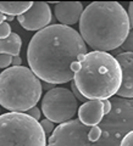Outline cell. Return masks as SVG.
Masks as SVG:
<instances>
[{
	"label": "cell",
	"instance_id": "1",
	"mask_svg": "<svg viewBox=\"0 0 133 146\" xmlns=\"http://www.w3.org/2000/svg\"><path fill=\"white\" fill-rule=\"evenodd\" d=\"M87 44L76 29L51 25L32 36L27 61L32 72L45 83L62 84L75 79Z\"/></svg>",
	"mask_w": 133,
	"mask_h": 146
},
{
	"label": "cell",
	"instance_id": "2",
	"mask_svg": "<svg viewBox=\"0 0 133 146\" xmlns=\"http://www.w3.org/2000/svg\"><path fill=\"white\" fill-rule=\"evenodd\" d=\"M112 110L94 127L71 119L59 124L47 146H121L122 139L133 130V99H111Z\"/></svg>",
	"mask_w": 133,
	"mask_h": 146
},
{
	"label": "cell",
	"instance_id": "3",
	"mask_svg": "<svg viewBox=\"0 0 133 146\" xmlns=\"http://www.w3.org/2000/svg\"><path fill=\"white\" fill-rule=\"evenodd\" d=\"M127 11L117 1H93L80 20V34L93 51L108 52L122 46L131 32Z\"/></svg>",
	"mask_w": 133,
	"mask_h": 146
},
{
	"label": "cell",
	"instance_id": "4",
	"mask_svg": "<svg viewBox=\"0 0 133 146\" xmlns=\"http://www.w3.org/2000/svg\"><path fill=\"white\" fill-rule=\"evenodd\" d=\"M73 82L86 99L110 100L121 88L122 70L109 52L90 51L81 58Z\"/></svg>",
	"mask_w": 133,
	"mask_h": 146
},
{
	"label": "cell",
	"instance_id": "5",
	"mask_svg": "<svg viewBox=\"0 0 133 146\" xmlns=\"http://www.w3.org/2000/svg\"><path fill=\"white\" fill-rule=\"evenodd\" d=\"M42 93V83L28 67L12 66L0 73V106L9 111L28 112Z\"/></svg>",
	"mask_w": 133,
	"mask_h": 146
},
{
	"label": "cell",
	"instance_id": "6",
	"mask_svg": "<svg viewBox=\"0 0 133 146\" xmlns=\"http://www.w3.org/2000/svg\"><path fill=\"white\" fill-rule=\"evenodd\" d=\"M40 123L27 113L0 115V146H47Z\"/></svg>",
	"mask_w": 133,
	"mask_h": 146
},
{
	"label": "cell",
	"instance_id": "7",
	"mask_svg": "<svg viewBox=\"0 0 133 146\" xmlns=\"http://www.w3.org/2000/svg\"><path fill=\"white\" fill-rule=\"evenodd\" d=\"M77 107V99L66 88H54L47 91L42 100V112L45 118L59 124L71 121L76 115Z\"/></svg>",
	"mask_w": 133,
	"mask_h": 146
},
{
	"label": "cell",
	"instance_id": "8",
	"mask_svg": "<svg viewBox=\"0 0 133 146\" xmlns=\"http://www.w3.org/2000/svg\"><path fill=\"white\" fill-rule=\"evenodd\" d=\"M51 10L48 3L35 1L23 15L17 16V21L27 31H42L51 22Z\"/></svg>",
	"mask_w": 133,
	"mask_h": 146
},
{
	"label": "cell",
	"instance_id": "9",
	"mask_svg": "<svg viewBox=\"0 0 133 146\" xmlns=\"http://www.w3.org/2000/svg\"><path fill=\"white\" fill-rule=\"evenodd\" d=\"M116 60L122 70V84L117 95L122 99H133V52H121Z\"/></svg>",
	"mask_w": 133,
	"mask_h": 146
},
{
	"label": "cell",
	"instance_id": "10",
	"mask_svg": "<svg viewBox=\"0 0 133 146\" xmlns=\"http://www.w3.org/2000/svg\"><path fill=\"white\" fill-rule=\"evenodd\" d=\"M105 117L104 100H88L78 108V119L87 127H94L102 123Z\"/></svg>",
	"mask_w": 133,
	"mask_h": 146
},
{
	"label": "cell",
	"instance_id": "11",
	"mask_svg": "<svg viewBox=\"0 0 133 146\" xmlns=\"http://www.w3.org/2000/svg\"><path fill=\"white\" fill-rule=\"evenodd\" d=\"M54 11L60 25L70 27L81 20L84 9L80 1H60L55 4Z\"/></svg>",
	"mask_w": 133,
	"mask_h": 146
},
{
	"label": "cell",
	"instance_id": "12",
	"mask_svg": "<svg viewBox=\"0 0 133 146\" xmlns=\"http://www.w3.org/2000/svg\"><path fill=\"white\" fill-rule=\"evenodd\" d=\"M32 6V1H0V12L6 16H21Z\"/></svg>",
	"mask_w": 133,
	"mask_h": 146
},
{
	"label": "cell",
	"instance_id": "13",
	"mask_svg": "<svg viewBox=\"0 0 133 146\" xmlns=\"http://www.w3.org/2000/svg\"><path fill=\"white\" fill-rule=\"evenodd\" d=\"M22 40L17 33H11L6 39H0V54H7L16 57L20 56Z\"/></svg>",
	"mask_w": 133,
	"mask_h": 146
},
{
	"label": "cell",
	"instance_id": "14",
	"mask_svg": "<svg viewBox=\"0 0 133 146\" xmlns=\"http://www.w3.org/2000/svg\"><path fill=\"white\" fill-rule=\"evenodd\" d=\"M40 125H42L45 135H48L49 138H50V136H51V134L54 133V130H55L54 123H53L51 121H49V119H47V118H45V119H43L42 122H40Z\"/></svg>",
	"mask_w": 133,
	"mask_h": 146
},
{
	"label": "cell",
	"instance_id": "15",
	"mask_svg": "<svg viewBox=\"0 0 133 146\" xmlns=\"http://www.w3.org/2000/svg\"><path fill=\"white\" fill-rule=\"evenodd\" d=\"M121 48L123 49V52H133V31L130 32L127 39L125 40Z\"/></svg>",
	"mask_w": 133,
	"mask_h": 146
},
{
	"label": "cell",
	"instance_id": "16",
	"mask_svg": "<svg viewBox=\"0 0 133 146\" xmlns=\"http://www.w3.org/2000/svg\"><path fill=\"white\" fill-rule=\"evenodd\" d=\"M11 26L7 23V22H4V23L0 25V39H6L11 35Z\"/></svg>",
	"mask_w": 133,
	"mask_h": 146
},
{
	"label": "cell",
	"instance_id": "17",
	"mask_svg": "<svg viewBox=\"0 0 133 146\" xmlns=\"http://www.w3.org/2000/svg\"><path fill=\"white\" fill-rule=\"evenodd\" d=\"M13 56L7 54H0V68H6L10 65H12Z\"/></svg>",
	"mask_w": 133,
	"mask_h": 146
},
{
	"label": "cell",
	"instance_id": "18",
	"mask_svg": "<svg viewBox=\"0 0 133 146\" xmlns=\"http://www.w3.org/2000/svg\"><path fill=\"white\" fill-rule=\"evenodd\" d=\"M71 91L73 93V95H75V98L78 100V101H83V102H87L88 101V99H86L83 95L81 94V91L78 90V88H77L76 86V84H75V82H73V83L71 84Z\"/></svg>",
	"mask_w": 133,
	"mask_h": 146
},
{
	"label": "cell",
	"instance_id": "19",
	"mask_svg": "<svg viewBox=\"0 0 133 146\" xmlns=\"http://www.w3.org/2000/svg\"><path fill=\"white\" fill-rule=\"evenodd\" d=\"M27 115H28L29 117H32V118H34L35 121H38L39 118H40V115H42V112H40V110L37 107V106H34V107H32L28 112H27Z\"/></svg>",
	"mask_w": 133,
	"mask_h": 146
},
{
	"label": "cell",
	"instance_id": "20",
	"mask_svg": "<svg viewBox=\"0 0 133 146\" xmlns=\"http://www.w3.org/2000/svg\"><path fill=\"white\" fill-rule=\"evenodd\" d=\"M121 146H133V130L130 131V133L122 139Z\"/></svg>",
	"mask_w": 133,
	"mask_h": 146
},
{
	"label": "cell",
	"instance_id": "21",
	"mask_svg": "<svg viewBox=\"0 0 133 146\" xmlns=\"http://www.w3.org/2000/svg\"><path fill=\"white\" fill-rule=\"evenodd\" d=\"M128 16H130L131 27L133 28V1H131L130 3V6H128Z\"/></svg>",
	"mask_w": 133,
	"mask_h": 146
},
{
	"label": "cell",
	"instance_id": "22",
	"mask_svg": "<svg viewBox=\"0 0 133 146\" xmlns=\"http://www.w3.org/2000/svg\"><path fill=\"white\" fill-rule=\"evenodd\" d=\"M12 65H13V67H18V66H21V65H22V58H21L20 56L13 57V60H12Z\"/></svg>",
	"mask_w": 133,
	"mask_h": 146
},
{
	"label": "cell",
	"instance_id": "23",
	"mask_svg": "<svg viewBox=\"0 0 133 146\" xmlns=\"http://www.w3.org/2000/svg\"><path fill=\"white\" fill-rule=\"evenodd\" d=\"M42 86H43V89H45V90H48V91H50V90H53L54 88H55V84H51V83H42Z\"/></svg>",
	"mask_w": 133,
	"mask_h": 146
},
{
	"label": "cell",
	"instance_id": "24",
	"mask_svg": "<svg viewBox=\"0 0 133 146\" xmlns=\"http://www.w3.org/2000/svg\"><path fill=\"white\" fill-rule=\"evenodd\" d=\"M5 20H6V15H4L3 12H0V25L4 23V22H5Z\"/></svg>",
	"mask_w": 133,
	"mask_h": 146
},
{
	"label": "cell",
	"instance_id": "25",
	"mask_svg": "<svg viewBox=\"0 0 133 146\" xmlns=\"http://www.w3.org/2000/svg\"><path fill=\"white\" fill-rule=\"evenodd\" d=\"M13 18H15V17H13V16H6V21H13Z\"/></svg>",
	"mask_w": 133,
	"mask_h": 146
}]
</instances>
